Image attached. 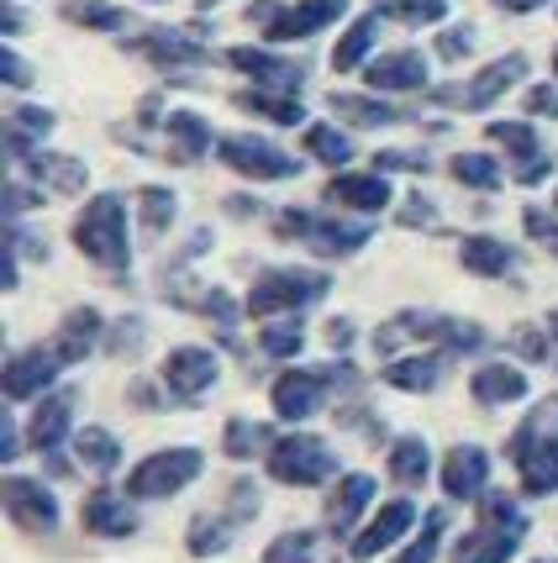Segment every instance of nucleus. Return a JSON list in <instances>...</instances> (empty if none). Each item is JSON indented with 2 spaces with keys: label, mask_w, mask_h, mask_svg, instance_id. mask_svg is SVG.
I'll list each match as a JSON object with an SVG mask.
<instances>
[{
  "label": "nucleus",
  "mask_w": 558,
  "mask_h": 563,
  "mask_svg": "<svg viewBox=\"0 0 558 563\" xmlns=\"http://www.w3.org/2000/svg\"><path fill=\"white\" fill-rule=\"evenodd\" d=\"M522 495H554L558 490V400H543L506 442Z\"/></svg>",
  "instance_id": "f257e3e1"
},
{
  "label": "nucleus",
  "mask_w": 558,
  "mask_h": 563,
  "mask_svg": "<svg viewBox=\"0 0 558 563\" xmlns=\"http://www.w3.org/2000/svg\"><path fill=\"white\" fill-rule=\"evenodd\" d=\"M74 243L79 253L106 274H127L132 264V243H127V206L122 196H96L79 217H74Z\"/></svg>",
  "instance_id": "f03ea898"
},
{
  "label": "nucleus",
  "mask_w": 558,
  "mask_h": 563,
  "mask_svg": "<svg viewBox=\"0 0 558 563\" xmlns=\"http://www.w3.org/2000/svg\"><path fill=\"white\" fill-rule=\"evenodd\" d=\"M527 538V516L511 495H480V527L459 542L453 563H506Z\"/></svg>",
  "instance_id": "7ed1b4c3"
},
{
  "label": "nucleus",
  "mask_w": 558,
  "mask_h": 563,
  "mask_svg": "<svg viewBox=\"0 0 558 563\" xmlns=\"http://www.w3.org/2000/svg\"><path fill=\"white\" fill-rule=\"evenodd\" d=\"M332 290V279L321 269H264L248 290V317H300Z\"/></svg>",
  "instance_id": "20e7f679"
},
{
  "label": "nucleus",
  "mask_w": 558,
  "mask_h": 563,
  "mask_svg": "<svg viewBox=\"0 0 558 563\" xmlns=\"http://www.w3.org/2000/svg\"><path fill=\"white\" fill-rule=\"evenodd\" d=\"M274 232H280V238H295V243H306L311 253H321V258H348V253H359V247L369 243L364 221L316 217V211H300V206L280 211V217H274Z\"/></svg>",
  "instance_id": "39448f33"
},
{
  "label": "nucleus",
  "mask_w": 558,
  "mask_h": 563,
  "mask_svg": "<svg viewBox=\"0 0 558 563\" xmlns=\"http://www.w3.org/2000/svg\"><path fill=\"white\" fill-rule=\"evenodd\" d=\"M269 474L280 485H321L338 474V453L311 432H295V438H280L269 448Z\"/></svg>",
  "instance_id": "423d86ee"
},
{
  "label": "nucleus",
  "mask_w": 558,
  "mask_h": 563,
  "mask_svg": "<svg viewBox=\"0 0 558 563\" xmlns=\"http://www.w3.org/2000/svg\"><path fill=\"white\" fill-rule=\"evenodd\" d=\"M522 74H527V53H506V58L485 64L469 85H437L433 100L437 106H459V111H485V106L506 96L511 85H522Z\"/></svg>",
  "instance_id": "0eeeda50"
},
{
  "label": "nucleus",
  "mask_w": 558,
  "mask_h": 563,
  "mask_svg": "<svg viewBox=\"0 0 558 563\" xmlns=\"http://www.w3.org/2000/svg\"><path fill=\"white\" fill-rule=\"evenodd\" d=\"M195 474H200V453L195 448H164V453H147L143 464L127 474V495L138 500H169L174 490H185Z\"/></svg>",
  "instance_id": "6e6552de"
},
{
  "label": "nucleus",
  "mask_w": 558,
  "mask_h": 563,
  "mask_svg": "<svg viewBox=\"0 0 558 563\" xmlns=\"http://www.w3.org/2000/svg\"><path fill=\"white\" fill-rule=\"evenodd\" d=\"M217 158L227 164L232 174H243V179H295L300 174V158H291L285 147L264 143V137H253V132H238V137H221L217 143Z\"/></svg>",
  "instance_id": "1a4fd4ad"
},
{
  "label": "nucleus",
  "mask_w": 558,
  "mask_h": 563,
  "mask_svg": "<svg viewBox=\"0 0 558 563\" xmlns=\"http://www.w3.org/2000/svg\"><path fill=\"white\" fill-rule=\"evenodd\" d=\"M221 379V358L211 347H174L169 358H164V390L179 400V406H200L206 395L217 390Z\"/></svg>",
  "instance_id": "9d476101"
},
{
  "label": "nucleus",
  "mask_w": 558,
  "mask_h": 563,
  "mask_svg": "<svg viewBox=\"0 0 558 563\" xmlns=\"http://www.w3.org/2000/svg\"><path fill=\"white\" fill-rule=\"evenodd\" d=\"M327 390H332V368H285L280 379H274V390H269V400H274V417L285 421H306L321 411V400H327Z\"/></svg>",
  "instance_id": "9b49d317"
},
{
  "label": "nucleus",
  "mask_w": 558,
  "mask_h": 563,
  "mask_svg": "<svg viewBox=\"0 0 558 563\" xmlns=\"http://www.w3.org/2000/svg\"><path fill=\"white\" fill-rule=\"evenodd\" d=\"M342 11H348V0H291V5H280V11L269 16L264 37L269 43H306L311 32L338 22Z\"/></svg>",
  "instance_id": "f8f14e48"
},
{
  "label": "nucleus",
  "mask_w": 558,
  "mask_h": 563,
  "mask_svg": "<svg viewBox=\"0 0 558 563\" xmlns=\"http://www.w3.org/2000/svg\"><path fill=\"white\" fill-rule=\"evenodd\" d=\"M369 90L380 96H406V90H427V53L422 48H395V53H380L369 58Z\"/></svg>",
  "instance_id": "ddd939ff"
},
{
  "label": "nucleus",
  "mask_w": 558,
  "mask_h": 563,
  "mask_svg": "<svg viewBox=\"0 0 558 563\" xmlns=\"http://www.w3.org/2000/svg\"><path fill=\"white\" fill-rule=\"evenodd\" d=\"M227 64L243 69L248 79L264 85V90H295V96H300V85H306V64H300V58H280V53H269V48H232Z\"/></svg>",
  "instance_id": "4468645a"
},
{
  "label": "nucleus",
  "mask_w": 558,
  "mask_h": 563,
  "mask_svg": "<svg viewBox=\"0 0 558 563\" xmlns=\"http://www.w3.org/2000/svg\"><path fill=\"white\" fill-rule=\"evenodd\" d=\"M6 511H11V521H17L22 532H53V527H58V500L48 495V485L22 479V474L6 479Z\"/></svg>",
  "instance_id": "2eb2a0df"
},
{
  "label": "nucleus",
  "mask_w": 558,
  "mask_h": 563,
  "mask_svg": "<svg viewBox=\"0 0 558 563\" xmlns=\"http://www.w3.org/2000/svg\"><path fill=\"white\" fill-rule=\"evenodd\" d=\"M69 417H74V395H48L37 411H32V421H26V442H32V453H43V459H53V468L64 474V464H58V448H64V438H69Z\"/></svg>",
  "instance_id": "dca6fc26"
},
{
  "label": "nucleus",
  "mask_w": 558,
  "mask_h": 563,
  "mask_svg": "<svg viewBox=\"0 0 558 563\" xmlns=\"http://www.w3.org/2000/svg\"><path fill=\"white\" fill-rule=\"evenodd\" d=\"M100 338H106V321H100L96 306H74L69 317L58 321V338H53V353H58V364H85L90 353L100 347Z\"/></svg>",
  "instance_id": "f3484780"
},
{
  "label": "nucleus",
  "mask_w": 558,
  "mask_h": 563,
  "mask_svg": "<svg viewBox=\"0 0 558 563\" xmlns=\"http://www.w3.org/2000/svg\"><path fill=\"white\" fill-rule=\"evenodd\" d=\"M58 353L53 347H26L17 353L11 364H6V400H32V395H43L58 379Z\"/></svg>",
  "instance_id": "a211bd4d"
},
{
  "label": "nucleus",
  "mask_w": 558,
  "mask_h": 563,
  "mask_svg": "<svg viewBox=\"0 0 558 563\" xmlns=\"http://www.w3.org/2000/svg\"><path fill=\"white\" fill-rule=\"evenodd\" d=\"M132 53H143L153 64H164V69H185V64H211V53L195 43L190 32H174V26H153L143 37H132L127 43Z\"/></svg>",
  "instance_id": "6ab92c4d"
},
{
  "label": "nucleus",
  "mask_w": 558,
  "mask_h": 563,
  "mask_svg": "<svg viewBox=\"0 0 558 563\" xmlns=\"http://www.w3.org/2000/svg\"><path fill=\"white\" fill-rule=\"evenodd\" d=\"M485 479H490V453L474 448V442H459L442 464V490L448 500H480L485 495Z\"/></svg>",
  "instance_id": "aec40b11"
},
{
  "label": "nucleus",
  "mask_w": 558,
  "mask_h": 563,
  "mask_svg": "<svg viewBox=\"0 0 558 563\" xmlns=\"http://www.w3.org/2000/svg\"><path fill=\"white\" fill-rule=\"evenodd\" d=\"M327 200L332 206H342V211H364V217H374V211H385L390 200H395V190H390V174H338L332 185H327Z\"/></svg>",
  "instance_id": "412c9836"
},
{
  "label": "nucleus",
  "mask_w": 558,
  "mask_h": 563,
  "mask_svg": "<svg viewBox=\"0 0 558 563\" xmlns=\"http://www.w3.org/2000/svg\"><path fill=\"white\" fill-rule=\"evenodd\" d=\"M17 169L32 174V179H37L43 190H53V196H79V190L90 185V169H85L79 158H69V153H43V147H37V153L22 158Z\"/></svg>",
  "instance_id": "4be33fe9"
},
{
  "label": "nucleus",
  "mask_w": 558,
  "mask_h": 563,
  "mask_svg": "<svg viewBox=\"0 0 558 563\" xmlns=\"http://www.w3.org/2000/svg\"><path fill=\"white\" fill-rule=\"evenodd\" d=\"M412 521H416V506H412V500H390L385 511H380L364 527V538H353V559H380L385 548H395V542L412 532Z\"/></svg>",
  "instance_id": "5701e85b"
},
{
  "label": "nucleus",
  "mask_w": 558,
  "mask_h": 563,
  "mask_svg": "<svg viewBox=\"0 0 558 563\" xmlns=\"http://www.w3.org/2000/svg\"><path fill=\"white\" fill-rule=\"evenodd\" d=\"M85 532L90 538H132L138 516L117 490H90L85 495Z\"/></svg>",
  "instance_id": "b1692460"
},
{
  "label": "nucleus",
  "mask_w": 558,
  "mask_h": 563,
  "mask_svg": "<svg viewBox=\"0 0 558 563\" xmlns=\"http://www.w3.org/2000/svg\"><path fill=\"white\" fill-rule=\"evenodd\" d=\"M169 164H200L211 147H217V132L206 126V117H195V111H169Z\"/></svg>",
  "instance_id": "393cba45"
},
{
  "label": "nucleus",
  "mask_w": 558,
  "mask_h": 563,
  "mask_svg": "<svg viewBox=\"0 0 558 563\" xmlns=\"http://www.w3.org/2000/svg\"><path fill=\"white\" fill-rule=\"evenodd\" d=\"M369 495H374V479H369V474H342L338 490L327 495V532H332V538H348V532H353V521H359V511L369 506Z\"/></svg>",
  "instance_id": "a878e982"
},
{
  "label": "nucleus",
  "mask_w": 558,
  "mask_h": 563,
  "mask_svg": "<svg viewBox=\"0 0 558 563\" xmlns=\"http://www.w3.org/2000/svg\"><path fill=\"white\" fill-rule=\"evenodd\" d=\"M48 132H53V111H43V106H17L11 122H6V153H11V164L32 158L37 143H48Z\"/></svg>",
  "instance_id": "bb28decb"
},
{
  "label": "nucleus",
  "mask_w": 558,
  "mask_h": 563,
  "mask_svg": "<svg viewBox=\"0 0 558 563\" xmlns=\"http://www.w3.org/2000/svg\"><path fill=\"white\" fill-rule=\"evenodd\" d=\"M469 395H474L480 406H511V400L527 395V374L516 364H485V368H474Z\"/></svg>",
  "instance_id": "cd10ccee"
},
{
  "label": "nucleus",
  "mask_w": 558,
  "mask_h": 563,
  "mask_svg": "<svg viewBox=\"0 0 558 563\" xmlns=\"http://www.w3.org/2000/svg\"><path fill=\"white\" fill-rule=\"evenodd\" d=\"M459 264L469 274H480V279H506L511 264H516V253H511V243H501V238L474 232V238H463L459 243Z\"/></svg>",
  "instance_id": "c85d7f7f"
},
{
  "label": "nucleus",
  "mask_w": 558,
  "mask_h": 563,
  "mask_svg": "<svg viewBox=\"0 0 558 563\" xmlns=\"http://www.w3.org/2000/svg\"><path fill=\"white\" fill-rule=\"evenodd\" d=\"M442 358L448 353H416V358H395V364H385V385H395V390L406 395H427L442 385Z\"/></svg>",
  "instance_id": "c756f323"
},
{
  "label": "nucleus",
  "mask_w": 558,
  "mask_h": 563,
  "mask_svg": "<svg viewBox=\"0 0 558 563\" xmlns=\"http://www.w3.org/2000/svg\"><path fill=\"white\" fill-rule=\"evenodd\" d=\"M380 22H385L380 11H364L359 22L348 26V32L338 37V48H332V69H338V74H353V69H359V64L369 58V48L380 43Z\"/></svg>",
  "instance_id": "7c9ffc66"
},
{
  "label": "nucleus",
  "mask_w": 558,
  "mask_h": 563,
  "mask_svg": "<svg viewBox=\"0 0 558 563\" xmlns=\"http://www.w3.org/2000/svg\"><path fill=\"white\" fill-rule=\"evenodd\" d=\"M74 459H79V468H90V474H111V468L122 464V442L111 438L106 427H79L74 432Z\"/></svg>",
  "instance_id": "2f4dec72"
},
{
  "label": "nucleus",
  "mask_w": 558,
  "mask_h": 563,
  "mask_svg": "<svg viewBox=\"0 0 558 563\" xmlns=\"http://www.w3.org/2000/svg\"><path fill=\"white\" fill-rule=\"evenodd\" d=\"M327 106L338 111L348 126H395L406 111H395L390 100H369V96H342V90H332L327 96Z\"/></svg>",
  "instance_id": "473e14b6"
},
{
  "label": "nucleus",
  "mask_w": 558,
  "mask_h": 563,
  "mask_svg": "<svg viewBox=\"0 0 558 563\" xmlns=\"http://www.w3.org/2000/svg\"><path fill=\"white\" fill-rule=\"evenodd\" d=\"M427 468H433V448H427L422 438H395L390 442V479H395V485L416 490V485L427 479Z\"/></svg>",
  "instance_id": "72a5a7b5"
},
{
  "label": "nucleus",
  "mask_w": 558,
  "mask_h": 563,
  "mask_svg": "<svg viewBox=\"0 0 558 563\" xmlns=\"http://www.w3.org/2000/svg\"><path fill=\"white\" fill-rule=\"evenodd\" d=\"M238 106H243V111L269 117L274 126H300V117H306V106L295 100V90H264V85H259V90H243V96H238Z\"/></svg>",
  "instance_id": "f704fd0d"
},
{
  "label": "nucleus",
  "mask_w": 558,
  "mask_h": 563,
  "mask_svg": "<svg viewBox=\"0 0 558 563\" xmlns=\"http://www.w3.org/2000/svg\"><path fill=\"white\" fill-rule=\"evenodd\" d=\"M274 448V432L269 427H259V421H248V417H232L227 421V432H221V453L227 459H259V453H269Z\"/></svg>",
  "instance_id": "c9c22d12"
},
{
  "label": "nucleus",
  "mask_w": 558,
  "mask_h": 563,
  "mask_svg": "<svg viewBox=\"0 0 558 563\" xmlns=\"http://www.w3.org/2000/svg\"><path fill=\"white\" fill-rule=\"evenodd\" d=\"M306 153H311L316 164H332V169H342L348 158H353V137L342 132V126H327V122H316V126H306Z\"/></svg>",
  "instance_id": "e433bc0d"
},
{
  "label": "nucleus",
  "mask_w": 558,
  "mask_h": 563,
  "mask_svg": "<svg viewBox=\"0 0 558 563\" xmlns=\"http://www.w3.org/2000/svg\"><path fill=\"white\" fill-rule=\"evenodd\" d=\"M174 211H179V196H174V190H164V185H143V190H138V221H143L147 238H158L174 221Z\"/></svg>",
  "instance_id": "4c0bfd02"
},
{
  "label": "nucleus",
  "mask_w": 558,
  "mask_h": 563,
  "mask_svg": "<svg viewBox=\"0 0 558 563\" xmlns=\"http://www.w3.org/2000/svg\"><path fill=\"white\" fill-rule=\"evenodd\" d=\"M300 347H306V327H300V317L259 327V353H264V358H295Z\"/></svg>",
  "instance_id": "58836bf2"
},
{
  "label": "nucleus",
  "mask_w": 558,
  "mask_h": 563,
  "mask_svg": "<svg viewBox=\"0 0 558 563\" xmlns=\"http://www.w3.org/2000/svg\"><path fill=\"white\" fill-rule=\"evenodd\" d=\"M453 179L469 185V190H501V185H506V169H501L490 153H459V158H453Z\"/></svg>",
  "instance_id": "ea45409f"
},
{
  "label": "nucleus",
  "mask_w": 558,
  "mask_h": 563,
  "mask_svg": "<svg viewBox=\"0 0 558 563\" xmlns=\"http://www.w3.org/2000/svg\"><path fill=\"white\" fill-rule=\"evenodd\" d=\"M490 143H501L516 158V169L522 164H533V158H543V143H537V132L527 122H490Z\"/></svg>",
  "instance_id": "a19ab883"
},
{
  "label": "nucleus",
  "mask_w": 558,
  "mask_h": 563,
  "mask_svg": "<svg viewBox=\"0 0 558 563\" xmlns=\"http://www.w3.org/2000/svg\"><path fill=\"white\" fill-rule=\"evenodd\" d=\"M385 22H406V26H433L448 16V0H380L374 5Z\"/></svg>",
  "instance_id": "79ce46f5"
},
{
  "label": "nucleus",
  "mask_w": 558,
  "mask_h": 563,
  "mask_svg": "<svg viewBox=\"0 0 558 563\" xmlns=\"http://www.w3.org/2000/svg\"><path fill=\"white\" fill-rule=\"evenodd\" d=\"M64 16L79 26H96V32H122L127 26V11L106 5V0H64Z\"/></svg>",
  "instance_id": "37998d69"
},
{
  "label": "nucleus",
  "mask_w": 558,
  "mask_h": 563,
  "mask_svg": "<svg viewBox=\"0 0 558 563\" xmlns=\"http://www.w3.org/2000/svg\"><path fill=\"white\" fill-rule=\"evenodd\" d=\"M264 563H321V548H316V532H280V538L269 542Z\"/></svg>",
  "instance_id": "c03bdc74"
},
{
  "label": "nucleus",
  "mask_w": 558,
  "mask_h": 563,
  "mask_svg": "<svg viewBox=\"0 0 558 563\" xmlns=\"http://www.w3.org/2000/svg\"><path fill=\"white\" fill-rule=\"evenodd\" d=\"M227 548H232L227 521H217V516H195L190 521V553L195 559H211V553H227Z\"/></svg>",
  "instance_id": "a18cd8bd"
},
{
  "label": "nucleus",
  "mask_w": 558,
  "mask_h": 563,
  "mask_svg": "<svg viewBox=\"0 0 558 563\" xmlns=\"http://www.w3.org/2000/svg\"><path fill=\"white\" fill-rule=\"evenodd\" d=\"M442 527H448V516L433 511V516H427V527H422V538H416L395 563H433V559H437V538H442Z\"/></svg>",
  "instance_id": "49530a36"
},
{
  "label": "nucleus",
  "mask_w": 558,
  "mask_h": 563,
  "mask_svg": "<svg viewBox=\"0 0 558 563\" xmlns=\"http://www.w3.org/2000/svg\"><path fill=\"white\" fill-rule=\"evenodd\" d=\"M374 169L380 174H395V169L427 174L433 169V158H427V153H416V147H385V153H374Z\"/></svg>",
  "instance_id": "de8ad7c7"
},
{
  "label": "nucleus",
  "mask_w": 558,
  "mask_h": 563,
  "mask_svg": "<svg viewBox=\"0 0 558 563\" xmlns=\"http://www.w3.org/2000/svg\"><path fill=\"white\" fill-rule=\"evenodd\" d=\"M474 22H459V26H448L442 37H437V58H448V64H459V58H469L474 53Z\"/></svg>",
  "instance_id": "09e8293b"
},
{
  "label": "nucleus",
  "mask_w": 558,
  "mask_h": 563,
  "mask_svg": "<svg viewBox=\"0 0 558 563\" xmlns=\"http://www.w3.org/2000/svg\"><path fill=\"white\" fill-rule=\"evenodd\" d=\"M522 227H527V238H537L543 247L558 253V217H548L543 206H527V211H522Z\"/></svg>",
  "instance_id": "8fccbe9b"
},
{
  "label": "nucleus",
  "mask_w": 558,
  "mask_h": 563,
  "mask_svg": "<svg viewBox=\"0 0 558 563\" xmlns=\"http://www.w3.org/2000/svg\"><path fill=\"white\" fill-rule=\"evenodd\" d=\"M0 79H6L11 90H32V79H37V74H32V64H26L22 53L0 48Z\"/></svg>",
  "instance_id": "3c124183"
},
{
  "label": "nucleus",
  "mask_w": 558,
  "mask_h": 563,
  "mask_svg": "<svg viewBox=\"0 0 558 563\" xmlns=\"http://www.w3.org/2000/svg\"><path fill=\"white\" fill-rule=\"evenodd\" d=\"M511 347H516L527 364H543V358L554 353V347H548V338H543L537 327H516V332H511Z\"/></svg>",
  "instance_id": "603ef678"
},
{
  "label": "nucleus",
  "mask_w": 558,
  "mask_h": 563,
  "mask_svg": "<svg viewBox=\"0 0 558 563\" xmlns=\"http://www.w3.org/2000/svg\"><path fill=\"white\" fill-rule=\"evenodd\" d=\"M106 347H111V353H138V347H143V321H138V317H122Z\"/></svg>",
  "instance_id": "864d4df0"
},
{
  "label": "nucleus",
  "mask_w": 558,
  "mask_h": 563,
  "mask_svg": "<svg viewBox=\"0 0 558 563\" xmlns=\"http://www.w3.org/2000/svg\"><path fill=\"white\" fill-rule=\"evenodd\" d=\"M6 243L17 247L22 258H48V238H37V232H26V227H17V221H11V232H6Z\"/></svg>",
  "instance_id": "5fc2aeb1"
},
{
  "label": "nucleus",
  "mask_w": 558,
  "mask_h": 563,
  "mask_svg": "<svg viewBox=\"0 0 558 563\" xmlns=\"http://www.w3.org/2000/svg\"><path fill=\"white\" fill-rule=\"evenodd\" d=\"M401 227H437V206L427 196H406V211H401Z\"/></svg>",
  "instance_id": "6e6d98bb"
},
{
  "label": "nucleus",
  "mask_w": 558,
  "mask_h": 563,
  "mask_svg": "<svg viewBox=\"0 0 558 563\" xmlns=\"http://www.w3.org/2000/svg\"><path fill=\"white\" fill-rule=\"evenodd\" d=\"M527 117H558V85H533L527 90Z\"/></svg>",
  "instance_id": "4d7b16f0"
},
{
  "label": "nucleus",
  "mask_w": 558,
  "mask_h": 563,
  "mask_svg": "<svg viewBox=\"0 0 558 563\" xmlns=\"http://www.w3.org/2000/svg\"><path fill=\"white\" fill-rule=\"evenodd\" d=\"M248 516H259V485H232V521H248Z\"/></svg>",
  "instance_id": "13d9d810"
},
{
  "label": "nucleus",
  "mask_w": 558,
  "mask_h": 563,
  "mask_svg": "<svg viewBox=\"0 0 558 563\" xmlns=\"http://www.w3.org/2000/svg\"><path fill=\"white\" fill-rule=\"evenodd\" d=\"M554 164H558V158H548V153H543V158H533V164H522V169H516V185H543V179L554 174Z\"/></svg>",
  "instance_id": "bf43d9fd"
},
{
  "label": "nucleus",
  "mask_w": 558,
  "mask_h": 563,
  "mask_svg": "<svg viewBox=\"0 0 558 563\" xmlns=\"http://www.w3.org/2000/svg\"><path fill=\"white\" fill-rule=\"evenodd\" d=\"M0 459L11 464V459H22V438H17V427H11V417L0 421Z\"/></svg>",
  "instance_id": "052dcab7"
},
{
  "label": "nucleus",
  "mask_w": 558,
  "mask_h": 563,
  "mask_svg": "<svg viewBox=\"0 0 558 563\" xmlns=\"http://www.w3.org/2000/svg\"><path fill=\"white\" fill-rule=\"evenodd\" d=\"M327 343H332V347H348V343H353V321H327Z\"/></svg>",
  "instance_id": "680f3d73"
},
{
  "label": "nucleus",
  "mask_w": 558,
  "mask_h": 563,
  "mask_svg": "<svg viewBox=\"0 0 558 563\" xmlns=\"http://www.w3.org/2000/svg\"><path fill=\"white\" fill-rule=\"evenodd\" d=\"M495 5H501V11H516V16H522V11H543V5H554V0H495Z\"/></svg>",
  "instance_id": "e2e57ef3"
},
{
  "label": "nucleus",
  "mask_w": 558,
  "mask_h": 563,
  "mask_svg": "<svg viewBox=\"0 0 558 563\" xmlns=\"http://www.w3.org/2000/svg\"><path fill=\"white\" fill-rule=\"evenodd\" d=\"M0 26H6V32H11V37H17V32H22V11H17V5H11V11H6V16H0Z\"/></svg>",
  "instance_id": "0e129e2a"
},
{
  "label": "nucleus",
  "mask_w": 558,
  "mask_h": 563,
  "mask_svg": "<svg viewBox=\"0 0 558 563\" xmlns=\"http://www.w3.org/2000/svg\"><path fill=\"white\" fill-rule=\"evenodd\" d=\"M548 332H554V343H558V306H554V317H548Z\"/></svg>",
  "instance_id": "69168bd1"
},
{
  "label": "nucleus",
  "mask_w": 558,
  "mask_h": 563,
  "mask_svg": "<svg viewBox=\"0 0 558 563\" xmlns=\"http://www.w3.org/2000/svg\"><path fill=\"white\" fill-rule=\"evenodd\" d=\"M554 211H558V190H554Z\"/></svg>",
  "instance_id": "338daca9"
},
{
  "label": "nucleus",
  "mask_w": 558,
  "mask_h": 563,
  "mask_svg": "<svg viewBox=\"0 0 558 563\" xmlns=\"http://www.w3.org/2000/svg\"><path fill=\"white\" fill-rule=\"evenodd\" d=\"M554 69H558V48H554Z\"/></svg>",
  "instance_id": "774afa93"
}]
</instances>
